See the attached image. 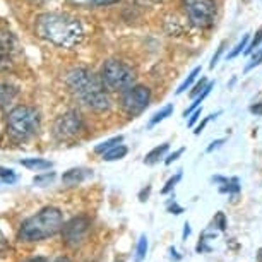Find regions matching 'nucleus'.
Returning a JSON list of instances; mask_svg holds the SVG:
<instances>
[{
  "instance_id": "1",
  "label": "nucleus",
  "mask_w": 262,
  "mask_h": 262,
  "mask_svg": "<svg viewBox=\"0 0 262 262\" xmlns=\"http://www.w3.org/2000/svg\"><path fill=\"white\" fill-rule=\"evenodd\" d=\"M34 29L39 38L62 48H74L82 41L84 29L77 17L71 14L47 12L36 17Z\"/></svg>"
},
{
  "instance_id": "2",
  "label": "nucleus",
  "mask_w": 262,
  "mask_h": 262,
  "mask_svg": "<svg viewBox=\"0 0 262 262\" xmlns=\"http://www.w3.org/2000/svg\"><path fill=\"white\" fill-rule=\"evenodd\" d=\"M66 82L72 95L91 110L106 112L112 106L101 79H98L88 69H74L67 74Z\"/></svg>"
},
{
  "instance_id": "3",
  "label": "nucleus",
  "mask_w": 262,
  "mask_h": 262,
  "mask_svg": "<svg viewBox=\"0 0 262 262\" xmlns=\"http://www.w3.org/2000/svg\"><path fill=\"white\" fill-rule=\"evenodd\" d=\"M63 217L57 207H45L29 220H26L19 228L17 238L21 242H39L50 238L62 230Z\"/></svg>"
},
{
  "instance_id": "4",
  "label": "nucleus",
  "mask_w": 262,
  "mask_h": 262,
  "mask_svg": "<svg viewBox=\"0 0 262 262\" xmlns=\"http://www.w3.org/2000/svg\"><path fill=\"white\" fill-rule=\"evenodd\" d=\"M39 115L31 106L21 105L9 112L7 132L14 141H28L38 134Z\"/></svg>"
},
{
  "instance_id": "5",
  "label": "nucleus",
  "mask_w": 262,
  "mask_h": 262,
  "mask_svg": "<svg viewBox=\"0 0 262 262\" xmlns=\"http://www.w3.org/2000/svg\"><path fill=\"white\" fill-rule=\"evenodd\" d=\"M136 74L120 60H106L101 67V82L110 91H125L132 88Z\"/></svg>"
},
{
  "instance_id": "6",
  "label": "nucleus",
  "mask_w": 262,
  "mask_h": 262,
  "mask_svg": "<svg viewBox=\"0 0 262 262\" xmlns=\"http://www.w3.org/2000/svg\"><path fill=\"white\" fill-rule=\"evenodd\" d=\"M182 2H184L185 12L194 26L201 29L212 26L217 12L214 0H182Z\"/></svg>"
},
{
  "instance_id": "7",
  "label": "nucleus",
  "mask_w": 262,
  "mask_h": 262,
  "mask_svg": "<svg viewBox=\"0 0 262 262\" xmlns=\"http://www.w3.org/2000/svg\"><path fill=\"white\" fill-rule=\"evenodd\" d=\"M151 100V91L146 86H132L123 91L120 98L122 110L127 113L128 117H137L146 110Z\"/></svg>"
},
{
  "instance_id": "8",
  "label": "nucleus",
  "mask_w": 262,
  "mask_h": 262,
  "mask_svg": "<svg viewBox=\"0 0 262 262\" xmlns=\"http://www.w3.org/2000/svg\"><path fill=\"white\" fill-rule=\"evenodd\" d=\"M84 128L82 117L77 112H66L53 123V137L57 141H72L81 134Z\"/></svg>"
},
{
  "instance_id": "9",
  "label": "nucleus",
  "mask_w": 262,
  "mask_h": 262,
  "mask_svg": "<svg viewBox=\"0 0 262 262\" xmlns=\"http://www.w3.org/2000/svg\"><path fill=\"white\" fill-rule=\"evenodd\" d=\"M91 230V221L86 216H79L71 220L66 226H62V240L71 249L82 245Z\"/></svg>"
},
{
  "instance_id": "10",
  "label": "nucleus",
  "mask_w": 262,
  "mask_h": 262,
  "mask_svg": "<svg viewBox=\"0 0 262 262\" xmlns=\"http://www.w3.org/2000/svg\"><path fill=\"white\" fill-rule=\"evenodd\" d=\"M16 39L11 31H0V69H7L16 55Z\"/></svg>"
},
{
  "instance_id": "11",
  "label": "nucleus",
  "mask_w": 262,
  "mask_h": 262,
  "mask_svg": "<svg viewBox=\"0 0 262 262\" xmlns=\"http://www.w3.org/2000/svg\"><path fill=\"white\" fill-rule=\"evenodd\" d=\"M91 175H93V173L90 170H84V168H72V170H69V171H66L62 175V182L66 185L72 187V185L82 184V182L86 180L88 177H91Z\"/></svg>"
},
{
  "instance_id": "12",
  "label": "nucleus",
  "mask_w": 262,
  "mask_h": 262,
  "mask_svg": "<svg viewBox=\"0 0 262 262\" xmlns=\"http://www.w3.org/2000/svg\"><path fill=\"white\" fill-rule=\"evenodd\" d=\"M214 184H221L220 185V192L221 194H228V195H236L240 192V182L236 177H233V179H225V177H212L211 179Z\"/></svg>"
},
{
  "instance_id": "13",
  "label": "nucleus",
  "mask_w": 262,
  "mask_h": 262,
  "mask_svg": "<svg viewBox=\"0 0 262 262\" xmlns=\"http://www.w3.org/2000/svg\"><path fill=\"white\" fill-rule=\"evenodd\" d=\"M168 149H170V144L168 142H163V144L156 146L155 149H151L149 152L146 155L144 158V165H156L158 161H161L163 158H165V155L168 152Z\"/></svg>"
},
{
  "instance_id": "14",
  "label": "nucleus",
  "mask_w": 262,
  "mask_h": 262,
  "mask_svg": "<svg viewBox=\"0 0 262 262\" xmlns=\"http://www.w3.org/2000/svg\"><path fill=\"white\" fill-rule=\"evenodd\" d=\"M21 165L29 168V170H34V171H43V170H50V168H52L50 161L39 160V158H29V160H23Z\"/></svg>"
},
{
  "instance_id": "15",
  "label": "nucleus",
  "mask_w": 262,
  "mask_h": 262,
  "mask_svg": "<svg viewBox=\"0 0 262 262\" xmlns=\"http://www.w3.org/2000/svg\"><path fill=\"white\" fill-rule=\"evenodd\" d=\"M127 147L122 146V144H117L115 147H112L110 151L103 152V160L105 161H115V160H122L123 156L127 155Z\"/></svg>"
},
{
  "instance_id": "16",
  "label": "nucleus",
  "mask_w": 262,
  "mask_h": 262,
  "mask_svg": "<svg viewBox=\"0 0 262 262\" xmlns=\"http://www.w3.org/2000/svg\"><path fill=\"white\" fill-rule=\"evenodd\" d=\"M171 113H173V105H171V103H170V105L163 106L160 112H156L155 115H152L151 122H149V127H155V125H158V123H160V122L166 120V118L170 117Z\"/></svg>"
},
{
  "instance_id": "17",
  "label": "nucleus",
  "mask_w": 262,
  "mask_h": 262,
  "mask_svg": "<svg viewBox=\"0 0 262 262\" xmlns=\"http://www.w3.org/2000/svg\"><path fill=\"white\" fill-rule=\"evenodd\" d=\"M123 141V136H115V137H112V139H108L105 142H101V144H98L95 147V152L96 155H103V152H106V151H110L112 147H115L117 144H120V142Z\"/></svg>"
},
{
  "instance_id": "18",
  "label": "nucleus",
  "mask_w": 262,
  "mask_h": 262,
  "mask_svg": "<svg viewBox=\"0 0 262 262\" xmlns=\"http://www.w3.org/2000/svg\"><path fill=\"white\" fill-rule=\"evenodd\" d=\"M249 41H250V34H245V36L242 38L240 41L235 45L233 50H231V52L228 53V55H226V58H228V60H233V58H235L236 55H240L242 52H245V50H247V47H249Z\"/></svg>"
},
{
  "instance_id": "19",
  "label": "nucleus",
  "mask_w": 262,
  "mask_h": 262,
  "mask_svg": "<svg viewBox=\"0 0 262 262\" xmlns=\"http://www.w3.org/2000/svg\"><path fill=\"white\" fill-rule=\"evenodd\" d=\"M14 96H16V91H14L9 84L0 82V105H6V103L12 101Z\"/></svg>"
},
{
  "instance_id": "20",
  "label": "nucleus",
  "mask_w": 262,
  "mask_h": 262,
  "mask_svg": "<svg viewBox=\"0 0 262 262\" xmlns=\"http://www.w3.org/2000/svg\"><path fill=\"white\" fill-rule=\"evenodd\" d=\"M201 71H202L201 67H195L194 71H192V72L189 74V76H187L185 81L180 84V88H179V90H177V95H182V93H184V91H187V88H190L192 84L195 82V79H197V76H199V74H201Z\"/></svg>"
},
{
  "instance_id": "21",
  "label": "nucleus",
  "mask_w": 262,
  "mask_h": 262,
  "mask_svg": "<svg viewBox=\"0 0 262 262\" xmlns=\"http://www.w3.org/2000/svg\"><path fill=\"white\" fill-rule=\"evenodd\" d=\"M146 252H147V236L146 235H141L139 242H137V249H136V257L134 260L136 262H142L146 257Z\"/></svg>"
},
{
  "instance_id": "22",
  "label": "nucleus",
  "mask_w": 262,
  "mask_h": 262,
  "mask_svg": "<svg viewBox=\"0 0 262 262\" xmlns=\"http://www.w3.org/2000/svg\"><path fill=\"white\" fill-rule=\"evenodd\" d=\"M260 63H262V48L255 50V53H252V58L245 66V72H250L252 69H255L257 66H260Z\"/></svg>"
},
{
  "instance_id": "23",
  "label": "nucleus",
  "mask_w": 262,
  "mask_h": 262,
  "mask_svg": "<svg viewBox=\"0 0 262 262\" xmlns=\"http://www.w3.org/2000/svg\"><path fill=\"white\" fill-rule=\"evenodd\" d=\"M260 43H262V26L255 31L254 38H252V41L249 43V47H247L245 53H254V50H255V48H259Z\"/></svg>"
},
{
  "instance_id": "24",
  "label": "nucleus",
  "mask_w": 262,
  "mask_h": 262,
  "mask_svg": "<svg viewBox=\"0 0 262 262\" xmlns=\"http://www.w3.org/2000/svg\"><path fill=\"white\" fill-rule=\"evenodd\" d=\"M180 180H182V171H179V173H177L175 177H171V179L166 182V185H165V187H163V189H161V194H163V195L170 194V192H171L173 189H175V185L179 184Z\"/></svg>"
},
{
  "instance_id": "25",
  "label": "nucleus",
  "mask_w": 262,
  "mask_h": 262,
  "mask_svg": "<svg viewBox=\"0 0 262 262\" xmlns=\"http://www.w3.org/2000/svg\"><path fill=\"white\" fill-rule=\"evenodd\" d=\"M212 228H217L220 231H225L226 230V217H225V212H217L212 220Z\"/></svg>"
},
{
  "instance_id": "26",
  "label": "nucleus",
  "mask_w": 262,
  "mask_h": 262,
  "mask_svg": "<svg viewBox=\"0 0 262 262\" xmlns=\"http://www.w3.org/2000/svg\"><path fill=\"white\" fill-rule=\"evenodd\" d=\"M207 84H209V82H207V79L206 77H201V81L197 82L195 86H194V90L190 91V98H192V100H195V98L199 96L202 91H204V88L207 86Z\"/></svg>"
},
{
  "instance_id": "27",
  "label": "nucleus",
  "mask_w": 262,
  "mask_h": 262,
  "mask_svg": "<svg viewBox=\"0 0 262 262\" xmlns=\"http://www.w3.org/2000/svg\"><path fill=\"white\" fill-rule=\"evenodd\" d=\"M55 179V173H45V175H36L34 177V184L36 185H47V184H50V182Z\"/></svg>"
},
{
  "instance_id": "28",
  "label": "nucleus",
  "mask_w": 262,
  "mask_h": 262,
  "mask_svg": "<svg viewBox=\"0 0 262 262\" xmlns=\"http://www.w3.org/2000/svg\"><path fill=\"white\" fill-rule=\"evenodd\" d=\"M0 179L4 182H7V184H12V182H16V175H14V171L9 170V168L0 166Z\"/></svg>"
},
{
  "instance_id": "29",
  "label": "nucleus",
  "mask_w": 262,
  "mask_h": 262,
  "mask_svg": "<svg viewBox=\"0 0 262 262\" xmlns=\"http://www.w3.org/2000/svg\"><path fill=\"white\" fill-rule=\"evenodd\" d=\"M220 113H221V112H217V113H214V115H209V117H206V118H204V120H202V122L199 123V125H197V127H195L194 134H195V136H199V134H201V132H202V130H204V127L207 125V123H209V122L212 120V118H216L217 115H220Z\"/></svg>"
},
{
  "instance_id": "30",
  "label": "nucleus",
  "mask_w": 262,
  "mask_h": 262,
  "mask_svg": "<svg viewBox=\"0 0 262 262\" xmlns=\"http://www.w3.org/2000/svg\"><path fill=\"white\" fill-rule=\"evenodd\" d=\"M166 209H168V212H171V214H182V212H184V207L177 204L175 201H170V202H168V204H166Z\"/></svg>"
},
{
  "instance_id": "31",
  "label": "nucleus",
  "mask_w": 262,
  "mask_h": 262,
  "mask_svg": "<svg viewBox=\"0 0 262 262\" xmlns=\"http://www.w3.org/2000/svg\"><path fill=\"white\" fill-rule=\"evenodd\" d=\"M184 152H185V147H180V149H177L175 152H171V155L165 160V165H171V163L179 160V158L184 155Z\"/></svg>"
},
{
  "instance_id": "32",
  "label": "nucleus",
  "mask_w": 262,
  "mask_h": 262,
  "mask_svg": "<svg viewBox=\"0 0 262 262\" xmlns=\"http://www.w3.org/2000/svg\"><path fill=\"white\" fill-rule=\"evenodd\" d=\"M249 110H250V113H254V115H262V95L259 96V100L255 103H252Z\"/></svg>"
},
{
  "instance_id": "33",
  "label": "nucleus",
  "mask_w": 262,
  "mask_h": 262,
  "mask_svg": "<svg viewBox=\"0 0 262 262\" xmlns=\"http://www.w3.org/2000/svg\"><path fill=\"white\" fill-rule=\"evenodd\" d=\"M120 2V0H91V6L95 7H105V6H113V4Z\"/></svg>"
},
{
  "instance_id": "34",
  "label": "nucleus",
  "mask_w": 262,
  "mask_h": 262,
  "mask_svg": "<svg viewBox=\"0 0 262 262\" xmlns=\"http://www.w3.org/2000/svg\"><path fill=\"white\" fill-rule=\"evenodd\" d=\"M223 50H225V43H221L220 48H217V52H216V55L211 58V63H209V67H211V69H214V66L217 63V60H220V57L223 55Z\"/></svg>"
},
{
  "instance_id": "35",
  "label": "nucleus",
  "mask_w": 262,
  "mask_h": 262,
  "mask_svg": "<svg viewBox=\"0 0 262 262\" xmlns=\"http://www.w3.org/2000/svg\"><path fill=\"white\" fill-rule=\"evenodd\" d=\"M201 113H202V106H199V108H197L195 112H192V113H190L189 127H194V125H195V122H197V120H199V118H201Z\"/></svg>"
},
{
  "instance_id": "36",
  "label": "nucleus",
  "mask_w": 262,
  "mask_h": 262,
  "mask_svg": "<svg viewBox=\"0 0 262 262\" xmlns=\"http://www.w3.org/2000/svg\"><path fill=\"white\" fill-rule=\"evenodd\" d=\"M223 142H225V139H217V141H212L211 142V146L209 147H207V152H212V151H214V149H217V147H221V146H223Z\"/></svg>"
},
{
  "instance_id": "37",
  "label": "nucleus",
  "mask_w": 262,
  "mask_h": 262,
  "mask_svg": "<svg viewBox=\"0 0 262 262\" xmlns=\"http://www.w3.org/2000/svg\"><path fill=\"white\" fill-rule=\"evenodd\" d=\"M168 252H170V259L173 262H179L182 259V255H179V252H177L175 247H170V249H168Z\"/></svg>"
},
{
  "instance_id": "38",
  "label": "nucleus",
  "mask_w": 262,
  "mask_h": 262,
  "mask_svg": "<svg viewBox=\"0 0 262 262\" xmlns=\"http://www.w3.org/2000/svg\"><path fill=\"white\" fill-rule=\"evenodd\" d=\"M9 249V244H7V240H6V236H4V233L0 231V254H4Z\"/></svg>"
},
{
  "instance_id": "39",
  "label": "nucleus",
  "mask_w": 262,
  "mask_h": 262,
  "mask_svg": "<svg viewBox=\"0 0 262 262\" xmlns=\"http://www.w3.org/2000/svg\"><path fill=\"white\" fill-rule=\"evenodd\" d=\"M149 192H151V187L147 185V189H144V190H142L141 194H139V199H141L142 202L147 201V197H149Z\"/></svg>"
},
{
  "instance_id": "40",
  "label": "nucleus",
  "mask_w": 262,
  "mask_h": 262,
  "mask_svg": "<svg viewBox=\"0 0 262 262\" xmlns=\"http://www.w3.org/2000/svg\"><path fill=\"white\" fill-rule=\"evenodd\" d=\"M189 235H190V225H189V223H185V225H184V235H182V238L187 240V238H189Z\"/></svg>"
},
{
  "instance_id": "41",
  "label": "nucleus",
  "mask_w": 262,
  "mask_h": 262,
  "mask_svg": "<svg viewBox=\"0 0 262 262\" xmlns=\"http://www.w3.org/2000/svg\"><path fill=\"white\" fill-rule=\"evenodd\" d=\"M77 6H91V0H72Z\"/></svg>"
},
{
  "instance_id": "42",
  "label": "nucleus",
  "mask_w": 262,
  "mask_h": 262,
  "mask_svg": "<svg viewBox=\"0 0 262 262\" xmlns=\"http://www.w3.org/2000/svg\"><path fill=\"white\" fill-rule=\"evenodd\" d=\"M31 4H34V6H43V4H47L48 0H29Z\"/></svg>"
},
{
  "instance_id": "43",
  "label": "nucleus",
  "mask_w": 262,
  "mask_h": 262,
  "mask_svg": "<svg viewBox=\"0 0 262 262\" xmlns=\"http://www.w3.org/2000/svg\"><path fill=\"white\" fill-rule=\"evenodd\" d=\"M28 262H47L45 257H36V259H29Z\"/></svg>"
},
{
  "instance_id": "44",
  "label": "nucleus",
  "mask_w": 262,
  "mask_h": 262,
  "mask_svg": "<svg viewBox=\"0 0 262 262\" xmlns=\"http://www.w3.org/2000/svg\"><path fill=\"white\" fill-rule=\"evenodd\" d=\"M53 262H71V260H69V257H57Z\"/></svg>"
},
{
  "instance_id": "45",
  "label": "nucleus",
  "mask_w": 262,
  "mask_h": 262,
  "mask_svg": "<svg viewBox=\"0 0 262 262\" xmlns=\"http://www.w3.org/2000/svg\"><path fill=\"white\" fill-rule=\"evenodd\" d=\"M257 260H259V262H262V249L259 250V254H257Z\"/></svg>"
}]
</instances>
